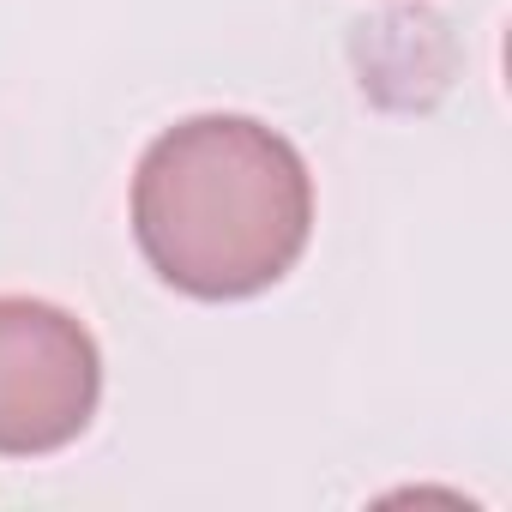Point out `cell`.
Masks as SVG:
<instances>
[{
  "mask_svg": "<svg viewBox=\"0 0 512 512\" xmlns=\"http://www.w3.org/2000/svg\"><path fill=\"white\" fill-rule=\"evenodd\" d=\"M103 398V356L85 320L37 296H0V458L73 446Z\"/></svg>",
  "mask_w": 512,
  "mask_h": 512,
  "instance_id": "7a4b0ae2",
  "label": "cell"
},
{
  "mask_svg": "<svg viewBox=\"0 0 512 512\" xmlns=\"http://www.w3.org/2000/svg\"><path fill=\"white\" fill-rule=\"evenodd\" d=\"M314 175L302 151L253 115L163 127L133 175V241L145 266L193 302L272 290L308 247Z\"/></svg>",
  "mask_w": 512,
  "mask_h": 512,
  "instance_id": "6da1fadb",
  "label": "cell"
}]
</instances>
